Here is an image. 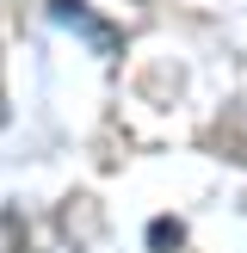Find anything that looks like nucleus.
Here are the masks:
<instances>
[{"label":"nucleus","instance_id":"1","mask_svg":"<svg viewBox=\"0 0 247 253\" xmlns=\"http://www.w3.org/2000/svg\"><path fill=\"white\" fill-rule=\"evenodd\" d=\"M49 19H56L62 31H74L86 49H93V56H105V62L124 56V31H118V25H105L93 6H86V0H49Z\"/></svg>","mask_w":247,"mask_h":253},{"label":"nucleus","instance_id":"2","mask_svg":"<svg viewBox=\"0 0 247 253\" xmlns=\"http://www.w3.org/2000/svg\"><path fill=\"white\" fill-rule=\"evenodd\" d=\"M62 235H68V241H93V235H99L93 198H68V210H62Z\"/></svg>","mask_w":247,"mask_h":253},{"label":"nucleus","instance_id":"3","mask_svg":"<svg viewBox=\"0 0 247 253\" xmlns=\"http://www.w3.org/2000/svg\"><path fill=\"white\" fill-rule=\"evenodd\" d=\"M185 247V222L179 216H155L148 222V253H179Z\"/></svg>","mask_w":247,"mask_h":253}]
</instances>
